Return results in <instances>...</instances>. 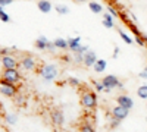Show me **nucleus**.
Here are the masks:
<instances>
[{"mask_svg":"<svg viewBox=\"0 0 147 132\" xmlns=\"http://www.w3.org/2000/svg\"><path fill=\"white\" fill-rule=\"evenodd\" d=\"M146 122H147V116H146Z\"/></svg>","mask_w":147,"mask_h":132,"instance_id":"41","label":"nucleus"},{"mask_svg":"<svg viewBox=\"0 0 147 132\" xmlns=\"http://www.w3.org/2000/svg\"><path fill=\"white\" fill-rule=\"evenodd\" d=\"M106 68H107V62L105 60V59H97V62L93 66L96 74H103V72L106 70Z\"/></svg>","mask_w":147,"mask_h":132,"instance_id":"12","label":"nucleus"},{"mask_svg":"<svg viewBox=\"0 0 147 132\" xmlns=\"http://www.w3.org/2000/svg\"><path fill=\"white\" fill-rule=\"evenodd\" d=\"M136 43H137L138 46H141V47H146V46H147L146 41H144V38H143V34H141V35H136Z\"/></svg>","mask_w":147,"mask_h":132,"instance_id":"30","label":"nucleus"},{"mask_svg":"<svg viewBox=\"0 0 147 132\" xmlns=\"http://www.w3.org/2000/svg\"><path fill=\"white\" fill-rule=\"evenodd\" d=\"M74 63H77V65L84 63V54L82 53H74Z\"/></svg>","mask_w":147,"mask_h":132,"instance_id":"25","label":"nucleus"},{"mask_svg":"<svg viewBox=\"0 0 147 132\" xmlns=\"http://www.w3.org/2000/svg\"><path fill=\"white\" fill-rule=\"evenodd\" d=\"M118 34H119V37H121L122 40H124V41H125L127 44H132V43H134V40H132V38L129 37L128 34H125V32H124V29L118 28Z\"/></svg>","mask_w":147,"mask_h":132,"instance_id":"20","label":"nucleus"},{"mask_svg":"<svg viewBox=\"0 0 147 132\" xmlns=\"http://www.w3.org/2000/svg\"><path fill=\"white\" fill-rule=\"evenodd\" d=\"M138 78H141V79H147V66H144V68L141 69V72L138 74Z\"/></svg>","mask_w":147,"mask_h":132,"instance_id":"31","label":"nucleus"},{"mask_svg":"<svg viewBox=\"0 0 147 132\" xmlns=\"http://www.w3.org/2000/svg\"><path fill=\"white\" fill-rule=\"evenodd\" d=\"M55 49H56L55 41H49V43H47V50H49V52H53Z\"/></svg>","mask_w":147,"mask_h":132,"instance_id":"34","label":"nucleus"},{"mask_svg":"<svg viewBox=\"0 0 147 132\" xmlns=\"http://www.w3.org/2000/svg\"><path fill=\"white\" fill-rule=\"evenodd\" d=\"M19 65L25 69V70H34L35 66H37V62H35V59H34L32 56H24V57L21 59Z\"/></svg>","mask_w":147,"mask_h":132,"instance_id":"8","label":"nucleus"},{"mask_svg":"<svg viewBox=\"0 0 147 132\" xmlns=\"http://www.w3.org/2000/svg\"><path fill=\"white\" fill-rule=\"evenodd\" d=\"M13 2H15V0H0V7H5V6L13 3Z\"/></svg>","mask_w":147,"mask_h":132,"instance_id":"33","label":"nucleus"},{"mask_svg":"<svg viewBox=\"0 0 147 132\" xmlns=\"http://www.w3.org/2000/svg\"><path fill=\"white\" fill-rule=\"evenodd\" d=\"M129 29H131L134 34H136V35H141V34H140V31H138V28H137L136 25H134L132 22H129Z\"/></svg>","mask_w":147,"mask_h":132,"instance_id":"32","label":"nucleus"},{"mask_svg":"<svg viewBox=\"0 0 147 132\" xmlns=\"http://www.w3.org/2000/svg\"><path fill=\"white\" fill-rule=\"evenodd\" d=\"M80 131H81V132H94V126H93L88 121H85V122L80 126Z\"/></svg>","mask_w":147,"mask_h":132,"instance_id":"21","label":"nucleus"},{"mask_svg":"<svg viewBox=\"0 0 147 132\" xmlns=\"http://www.w3.org/2000/svg\"><path fill=\"white\" fill-rule=\"evenodd\" d=\"M119 125H121V119H118V117L112 116V119H110V122H109V126L112 128V129H116Z\"/></svg>","mask_w":147,"mask_h":132,"instance_id":"26","label":"nucleus"},{"mask_svg":"<svg viewBox=\"0 0 147 132\" xmlns=\"http://www.w3.org/2000/svg\"><path fill=\"white\" fill-rule=\"evenodd\" d=\"M143 38H144V41H146V44H147V34H143Z\"/></svg>","mask_w":147,"mask_h":132,"instance_id":"40","label":"nucleus"},{"mask_svg":"<svg viewBox=\"0 0 147 132\" xmlns=\"http://www.w3.org/2000/svg\"><path fill=\"white\" fill-rule=\"evenodd\" d=\"M107 12H109V13L112 15L113 18H118V16H121V13H119V12H118V10H116V9L112 6V5H109V6H107Z\"/></svg>","mask_w":147,"mask_h":132,"instance_id":"29","label":"nucleus"},{"mask_svg":"<svg viewBox=\"0 0 147 132\" xmlns=\"http://www.w3.org/2000/svg\"><path fill=\"white\" fill-rule=\"evenodd\" d=\"M68 84H69V85H72V87H80V85H81V81H80L78 78L69 76V78H68Z\"/></svg>","mask_w":147,"mask_h":132,"instance_id":"27","label":"nucleus"},{"mask_svg":"<svg viewBox=\"0 0 147 132\" xmlns=\"http://www.w3.org/2000/svg\"><path fill=\"white\" fill-rule=\"evenodd\" d=\"M96 62H97V54H96V52L88 50L87 53L84 54V63H82L84 66H87V68H93Z\"/></svg>","mask_w":147,"mask_h":132,"instance_id":"11","label":"nucleus"},{"mask_svg":"<svg viewBox=\"0 0 147 132\" xmlns=\"http://www.w3.org/2000/svg\"><path fill=\"white\" fill-rule=\"evenodd\" d=\"M68 43H69V52L75 53L80 46H81V37H74V38H68Z\"/></svg>","mask_w":147,"mask_h":132,"instance_id":"15","label":"nucleus"},{"mask_svg":"<svg viewBox=\"0 0 147 132\" xmlns=\"http://www.w3.org/2000/svg\"><path fill=\"white\" fill-rule=\"evenodd\" d=\"M103 84L106 85V91L105 92H110L113 88H119V90H122V82L119 81V78L118 76H115V75H106L103 79Z\"/></svg>","mask_w":147,"mask_h":132,"instance_id":"4","label":"nucleus"},{"mask_svg":"<svg viewBox=\"0 0 147 132\" xmlns=\"http://www.w3.org/2000/svg\"><path fill=\"white\" fill-rule=\"evenodd\" d=\"M24 103H25V97H24V95H19V97L16 98V104L18 106H22Z\"/></svg>","mask_w":147,"mask_h":132,"instance_id":"36","label":"nucleus"},{"mask_svg":"<svg viewBox=\"0 0 147 132\" xmlns=\"http://www.w3.org/2000/svg\"><path fill=\"white\" fill-rule=\"evenodd\" d=\"M2 66L3 69H10V68H18V60L10 56V54H6V56H2Z\"/></svg>","mask_w":147,"mask_h":132,"instance_id":"10","label":"nucleus"},{"mask_svg":"<svg viewBox=\"0 0 147 132\" xmlns=\"http://www.w3.org/2000/svg\"><path fill=\"white\" fill-rule=\"evenodd\" d=\"M50 121L55 126L60 128L63 123H65V116L62 113V110H52L50 112Z\"/></svg>","mask_w":147,"mask_h":132,"instance_id":"6","label":"nucleus"},{"mask_svg":"<svg viewBox=\"0 0 147 132\" xmlns=\"http://www.w3.org/2000/svg\"><path fill=\"white\" fill-rule=\"evenodd\" d=\"M0 92H2L3 97H15L16 92H18V88L13 82H10V81H6L5 78H2V85H0Z\"/></svg>","mask_w":147,"mask_h":132,"instance_id":"3","label":"nucleus"},{"mask_svg":"<svg viewBox=\"0 0 147 132\" xmlns=\"http://www.w3.org/2000/svg\"><path fill=\"white\" fill-rule=\"evenodd\" d=\"M47 43H49V40H47L46 35H40V37L35 40L34 46H35L37 50H47Z\"/></svg>","mask_w":147,"mask_h":132,"instance_id":"13","label":"nucleus"},{"mask_svg":"<svg viewBox=\"0 0 147 132\" xmlns=\"http://www.w3.org/2000/svg\"><path fill=\"white\" fill-rule=\"evenodd\" d=\"M119 53H121V49H119V47L116 46L115 49H113V59H116V57L119 56Z\"/></svg>","mask_w":147,"mask_h":132,"instance_id":"37","label":"nucleus"},{"mask_svg":"<svg viewBox=\"0 0 147 132\" xmlns=\"http://www.w3.org/2000/svg\"><path fill=\"white\" fill-rule=\"evenodd\" d=\"M55 46H56V49H59V50H69V43H68V40H65V38H62V37H59V38L55 40Z\"/></svg>","mask_w":147,"mask_h":132,"instance_id":"16","label":"nucleus"},{"mask_svg":"<svg viewBox=\"0 0 147 132\" xmlns=\"http://www.w3.org/2000/svg\"><path fill=\"white\" fill-rule=\"evenodd\" d=\"M6 81H10V82H13V84H18L21 81V74H19V70L18 68H10V69H3V76Z\"/></svg>","mask_w":147,"mask_h":132,"instance_id":"5","label":"nucleus"},{"mask_svg":"<svg viewBox=\"0 0 147 132\" xmlns=\"http://www.w3.org/2000/svg\"><path fill=\"white\" fill-rule=\"evenodd\" d=\"M0 54H2V56H6V54H9V49H5V47H3V49L0 50Z\"/></svg>","mask_w":147,"mask_h":132,"instance_id":"38","label":"nucleus"},{"mask_svg":"<svg viewBox=\"0 0 147 132\" xmlns=\"http://www.w3.org/2000/svg\"><path fill=\"white\" fill-rule=\"evenodd\" d=\"M56 12L59 15H68L69 13V7L68 6H65V5H56Z\"/></svg>","mask_w":147,"mask_h":132,"instance_id":"22","label":"nucleus"},{"mask_svg":"<svg viewBox=\"0 0 147 132\" xmlns=\"http://www.w3.org/2000/svg\"><path fill=\"white\" fill-rule=\"evenodd\" d=\"M37 7H38V10L43 12V13H49V12L52 10V3L49 2V0H38V2H37Z\"/></svg>","mask_w":147,"mask_h":132,"instance_id":"14","label":"nucleus"},{"mask_svg":"<svg viewBox=\"0 0 147 132\" xmlns=\"http://www.w3.org/2000/svg\"><path fill=\"white\" fill-rule=\"evenodd\" d=\"M74 2H77V3H84V2H87V0H74Z\"/></svg>","mask_w":147,"mask_h":132,"instance_id":"39","label":"nucleus"},{"mask_svg":"<svg viewBox=\"0 0 147 132\" xmlns=\"http://www.w3.org/2000/svg\"><path fill=\"white\" fill-rule=\"evenodd\" d=\"M116 104H121L122 107H127V109H129V110L134 107V101H132V98L129 97L128 94L118 95V97H116Z\"/></svg>","mask_w":147,"mask_h":132,"instance_id":"9","label":"nucleus"},{"mask_svg":"<svg viewBox=\"0 0 147 132\" xmlns=\"http://www.w3.org/2000/svg\"><path fill=\"white\" fill-rule=\"evenodd\" d=\"M5 119H6V122H7V123L13 125V123H16V121H18V116H16L15 113H6Z\"/></svg>","mask_w":147,"mask_h":132,"instance_id":"23","label":"nucleus"},{"mask_svg":"<svg viewBox=\"0 0 147 132\" xmlns=\"http://www.w3.org/2000/svg\"><path fill=\"white\" fill-rule=\"evenodd\" d=\"M146 109H147V104H146Z\"/></svg>","mask_w":147,"mask_h":132,"instance_id":"42","label":"nucleus"},{"mask_svg":"<svg viewBox=\"0 0 147 132\" xmlns=\"http://www.w3.org/2000/svg\"><path fill=\"white\" fill-rule=\"evenodd\" d=\"M38 75H40L46 82H52V81H55V79L57 78V75H59L57 66L53 65V63H46V65H43V66L40 68Z\"/></svg>","mask_w":147,"mask_h":132,"instance_id":"1","label":"nucleus"},{"mask_svg":"<svg viewBox=\"0 0 147 132\" xmlns=\"http://www.w3.org/2000/svg\"><path fill=\"white\" fill-rule=\"evenodd\" d=\"M137 95L140 98L143 100H147V84H144V85H140L137 88Z\"/></svg>","mask_w":147,"mask_h":132,"instance_id":"19","label":"nucleus"},{"mask_svg":"<svg viewBox=\"0 0 147 132\" xmlns=\"http://www.w3.org/2000/svg\"><path fill=\"white\" fill-rule=\"evenodd\" d=\"M0 19H2V22H10V16L5 12V7H2V10H0Z\"/></svg>","mask_w":147,"mask_h":132,"instance_id":"28","label":"nucleus"},{"mask_svg":"<svg viewBox=\"0 0 147 132\" xmlns=\"http://www.w3.org/2000/svg\"><path fill=\"white\" fill-rule=\"evenodd\" d=\"M62 60L65 63H71V62H74V57H69L68 54H65V56H62Z\"/></svg>","mask_w":147,"mask_h":132,"instance_id":"35","label":"nucleus"},{"mask_svg":"<svg viewBox=\"0 0 147 132\" xmlns=\"http://www.w3.org/2000/svg\"><path fill=\"white\" fill-rule=\"evenodd\" d=\"M93 84H94V88H96V91H99V92L106 91V85L103 84V81H93Z\"/></svg>","mask_w":147,"mask_h":132,"instance_id":"24","label":"nucleus"},{"mask_svg":"<svg viewBox=\"0 0 147 132\" xmlns=\"http://www.w3.org/2000/svg\"><path fill=\"white\" fill-rule=\"evenodd\" d=\"M88 7H90V10L93 12V13H96V15H100L102 12H103L102 5L97 3V2H90V3H88Z\"/></svg>","mask_w":147,"mask_h":132,"instance_id":"18","label":"nucleus"},{"mask_svg":"<svg viewBox=\"0 0 147 132\" xmlns=\"http://www.w3.org/2000/svg\"><path fill=\"white\" fill-rule=\"evenodd\" d=\"M128 115H129V109H127V107H122L121 104H116L115 107H112V116L121 119V121L127 119Z\"/></svg>","mask_w":147,"mask_h":132,"instance_id":"7","label":"nucleus"},{"mask_svg":"<svg viewBox=\"0 0 147 132\" xmlns=\"http://www.w3.org/2000/svg\"><path fill=\"white\" fill-rule=\"evenodd\" d=\"M103 25L107 28V29H112V28H115V23H113V16L109 13H105L103 15Z\"/></svg>","mask_w":147,"mask_h":132,"instance_id":"17","label":"nucleus"},{"mask_svg":"<svg viewBox=\"0 0 147 132\" xmlns=\"http://www.w3.org/2000/svg\"><path fill=\"white\" fill-rule=\"evenodd\" d=\"M81 104H82V107H85V109H88V110L96 109V106H97V94L90 91V90L84 91L81 94Z\"/></svg>","mask_w":147,"mask_h":132,"instance_id":"2","label":"nucleus"}]
</instances>
